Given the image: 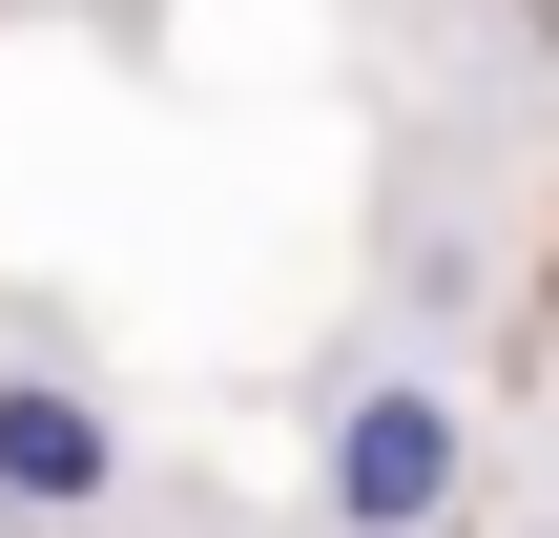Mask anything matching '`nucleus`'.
Instances as JSON below:
<instances>
[{
    "instance_id": "nucleus-1",
    "label": "nucleus",
    "mask_w": 559,
    "mask_h": 538,
    "mask_svg": "<svg viewBox=\"0 0 559 538\" xmlns=\"http://www.w3.org/2000/svg\"><path fill=\"white\" fill-rule=\"evenodd\" d=\"M311 518H332V538H456V518H477V415H456V373H436L415 332H373V352L332 373Z\"/></svg>"
},
{
    "instance_id": "nucleus-2",
    "label": "nucleus",
    "mask_w": 559,
    "mask_h": 538,
    "mask_svg": "<svg viewBox=\"0 0 559 538\" xmlns=\"http://www.w3.org/2000/svg\"><path fill=\"white\" fill-rule=\"evenodd\" d=\"M124 498V415L62 373H0V518H104Z\"/></svg>"
},
{
    "instance_id": "nucleus-3",
    "label": "nucleus",
    "mask_w": 559,
    "mask_h": 538,
    "mask_svg": "<svg viewBox=\"0 0 559 538\" xmlns=\"http://www.w3.org/2000/svg\"><path fill=\"white\" fill-rule=\"evenodd\" d=\"M519 538H559V518H519Z\"/></svg>"
}]
</instances>
